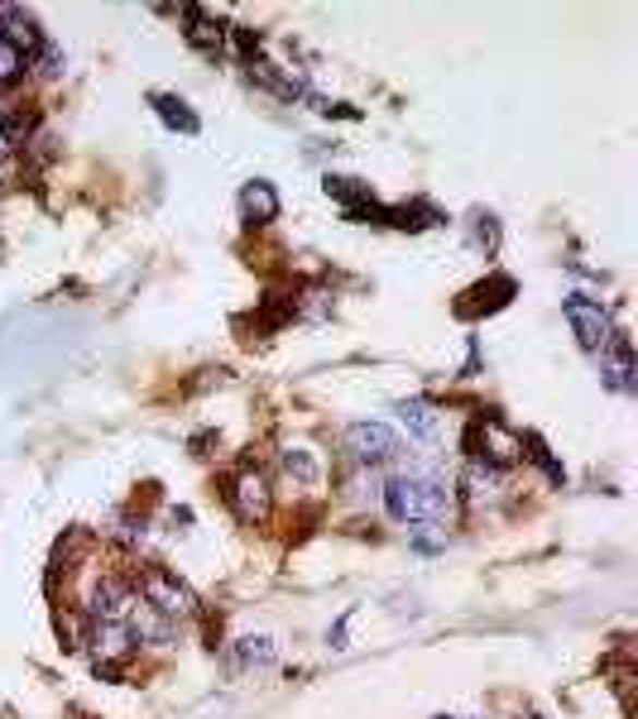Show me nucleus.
<instances>
[{
    "label": "nucleus",
    "instance_id": "14",
    "mask_svg": "<svg viewBox=\"0 0 638 719\" xmlns=\"http://www.w3.org/2000/svg\"><path fill=\"white\" fill-rule=\"evenodd\" d=\"M20 72H24V53H15V48L0 39V87H10Z\"/></svg>",
    "mask_w": 638,
    "mask_h": 719
},
{
    "label": "nucleus",
    "instance_id": "3",
    "mask_svg": "<svg viewBox=\"0 0 638 719\" xmlns=\"http://www.w3.org/2000/svg\"><path fill=\"white\" fill-rule=\"evenodd\" d=\"M140 599L154 609V614H164V619H183V614L197 609V599H192L188 585L178 581V575L159 571V566H149L140 575Z\"/></svg>",
    "mask_w": 638,
    "mask_h": 719
},
{
    "label": "nucleus",
    "instance_id": "4",
    "mask_svg": "<svg viewBox=\"0 0 638 719\" xmlns=\"http://www.w3.org/2000/svg\"><path fill=\"white\" fill-rule=\"evenodd\" d=\"M346 451H351V461H360V465H384L399 455V437H394L384 423H351L346 427Z\"/></svg>",
    "mask_w": 638,
    "mask_h": 719
},
{
    "label": "nucleus",
    "instance_id": "12",
    "mask_svg": "<svg viewBox=\"0 0 638 719\" xmlns=\"http://www.w3.org/2000/svg\"><path fill=\"white\" fill-rule=\"evenodd\" d=\"M154 106H159V115L168 120V125L188 130V135H192V130H197V115H192L183 101H173V96H154Z\"/></svg>",
    "mask_w": 638,
    "mask_h": 719
},
{
    "label": "nucleus",
    "instance_id": "6",
    "mask_svg": "<svg viewBox=\"0 0 638 719\" xmlns=\"http://www.w3.org/2000/svg\"><path fill=\"white\" fill-rule=\"evenodd\" d=\"M600 375H605L610 389H619V393H629L634 389V355H629V341H610L605 351H600Z\"/></svg>",
    "mask_w": 638,
    "mask_h": 719
},
{
    "label": "nucleus",
    "instance_id": "17",
    "mask_svg": "<svg viewBox=\"0 0 638 719\" xmlns=\"http://www.w3.org/2000/svg\"><path fill=\"white\" fill-rule=\"evenodd\" d=\"M10 154V135H5V120H0V159Z\"/></svg>",
    "mask_w": 638,
    "mask_h": 719
},
{
    "label": "nucleus",
    "instance_id": "16",
    "mask_svg": "<svg viewBox=\"0 0 638 719\" xmlns=\"http://www.w3.org/2000/svg\"><path fill=\"white\" fill-rule=\"evenodd\" d=\"M44 72H63V58H58L53 48H48V53H44Z\"/></svg>",
    "mask_w": 638,
    "mask_h": 719
},
{
    "label": "nucleus",
    "instance_id": "15",
    "mask_svg": "<svg viewBox=\"0 0 638 719\" xmlns=\"http://www.w3.org/2000/svg\"><path fill=\"white\" fill-rule=\"evenodd\" d=\"M240 653H245V662H269V638H245V647H240Z\"/></svg>",
    "mask_w": 638,
    "mask_h": 719
},
{
    "label": "nucleus",
    "instance_id": "10",
    "mask_svg": "<svg viewBox=\"0 0 638 719\" xmlns=\"http://www.w3.org/2000/svg\"><path fill=\"white\" fill-rule=\"evenodd\" d=\"M399 417H404V427L413 431V437H423V441L437 437V407H432L428 399H408V403H399Z\"/></svg>",
    "mask_w": 638,
    "mask_h": 719
},
{
    "label": "nucleus",
    "instance_id": "13",
    "mask_svg": "<svg viewBox=\"0 0 638 719\" xmlns=\"http://www.w3.org/2000/svg\"><path fill=\"white\" fill-rule=\"evenodd\" d=\"M284 471L298 479V485H317V461H312L308 451H284Z\"/></svg>",
    "mask_w": 638,
    "mask_h": 719
},
{
    "label": "nucleus",
    "instance_id": "9",
    "mask_svg": "<svg viewBox=\"0 0 638 719\" xmlns=\"http://www.w3.org/2000/svg\"><path fill=\"white\" fill-rule=\"evenodd\" d=\"M499 489H504V475L495 471V465H471L466 471V499L471 503H490V499H499Z\"/></svg>",
    "mask_w": 638,
    "mask_h": 719
},
{
    "label": "nucleus",
    "instance_id": "2",
    "mask_svg": "<svg viewBox=\"0 0 638 719\" xmlns=\"http://www.w3.org/2000/svg\"><path fill=\"white\" fill-rule=\"evenodd\" d=\"M562 312H567L576 341H581V351H605L610 341H615V321H610V312L595 303V297L586 293H571L567 303H562Z\"/></svg>",
    "mask_w": 638,
    "mask_h": 719
},
{
    "label": "nucleus",
    "instance_id": "11",
    "mask_svg": "<svg viewBox=\"0 0 638 719\" xmlns=\"http://www.w3.org/2000/svg\"><path fill=\"white\" fill-rule=\"evenodd\" d=\"M92 643H96V653H101V657H125L130 653V629H125V623L101 619L92 629Z\"/></svg>",
    "mask_w": 638,
    "mask_h": 719
},
{
    "label": "nucleus",
    "instance_id": "7",
    "mask_svg": "<svg viewBox=\"0 0 638 719\" xmlns=\"http://www.w3.org/2000/svg\"><path fill=\"white\" fill-rule=\"evenodd\" d=\"M240 211H245V221H255V226L274 221V216H279V192L269 183H250L240 192Z\"/></svg>",
    "mask_w": 638,
    "mask_h": 719
},
{
    "label": "nucleus",
    "instance_id": "1",
    "mask_svg": "<svg viewBox=\"0 0 638 719\" xmlns=\"http://www.w3.org/2000/svg\"><path fill=\"white\" fill-rule=\"evenodd\" d=\"M384 503L399 523H437L452 513V489L428 475H394L384 485Z\"/></svg>",
    "mask_w": 638,
    "mask_h": 719
},
{
    "label": "nucleus",
    "instance_id": "8",
    "mask_svg": "<svg viewBox=\"0 0 638 719\" xmlns=\"http://www.w3.org/2000/svg\"><path fill=\"white\" fill-rule=\"evenodd\" d=\"M130 605H135V595H130L120 581H101V585H96V595H92V614L111 619V623H120V614H125Z\"/></svg>",
    "mask_w": 638,
    "mask_h": 719
},
{
    "label": "nucleus",
    "instance_id": "5",
    "mask_svg": "<svg viewBox=\"0 0 638 719\" xmlns=\"http://www.w3.org/2000/svg\"><path fill=\"white\" fill-rule=\"evenodd\" d=\"M231 499H236V513H240V519H264V513H269V479H264L260 471L236 475Z\"/></svg>",
    "mask_w": 638,
    "mask_h": 719
}]
</instances>
